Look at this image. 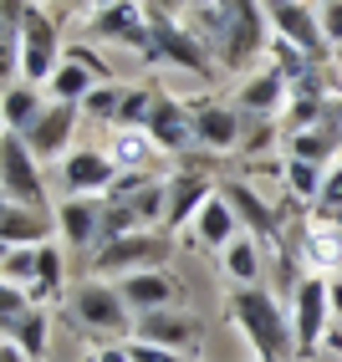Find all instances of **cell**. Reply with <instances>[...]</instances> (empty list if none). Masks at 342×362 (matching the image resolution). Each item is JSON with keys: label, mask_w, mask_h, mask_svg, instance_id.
Here are the masks:
<instances>
[{"label": "cell", "mask_w": 342, "mask_h": 362, "mask_svg": "<svg viewBox=\"0 0 342 362\" xmlns=\"http://www.w3.org/2000/svg\"><path fill=\"white\" fill-rule=\"evenodd\" d=\"M184 21L200 31L215 66L225 71H251L271 52V36H266L271 16H266L261 0H220V6H205V11H184Z\"/></svg>", "instance_id": "1"}, {"label": "cell", "mask_w": 342, "mask_h": 362, "mask_svg": "<svg viewBox=\"0 0 342 362\" xmlns=\"http://www.w3.org/2000/svg\"><path fill=\"white\" fill-rule=\"evenodd\" d=\"M225 311H230V322L240 327V337H246V347L256 352V362H291V357H297L291 311L266 291V286H230Z\"/></svg>", "instance_id": "2"}, {"label": "cell", "mask_w": 342, "mask_h": 362, "mask_svg": "<svg viewBox=\"0 0 342 362\" xmlns=\"http://www.w3.org/2000/svg\"><path fill=\"white\" fill-rule=\"evenodd\" d=\"M174 260V235L169 230H133L123 240H103L92 250L87 271L97 281H123V276H138V271H164Z\"/></svg>", "instance_id": "3"}, {"label": "cell", "mask_w": 342, "mask_h": 362, "mask_svg": "<svg viewBox=\"0 0 342 362\" xmlns=\"http://www.w3.org/2000/svg\"><path fill=\"white\" fill-rule=\"evenodd\" d=\"M149 62L159 66H184L194 77H215V57L200 41V31L184 21V11H149Z\"/></svg>", "instance_id": "4"}, {"label": "cell", "mask_w": 342, "mask_h": 362, "mask_svg": "<svg viewBox=\"0 0 342 362\" xmlns=\"http://www.w3.org/2000/svg\"><path fill=\"white\" fill-rule=\"evenodd\" d=\"M291 332H297V357H312L327 347V332H332V281L302 271L297 276V291H291Z\"/></svg>", "instance_id": "5"}, {"label": "cell", "mask_w": 342, "mask_h": 362, "mask_svg": "<svg viewBox=\"0 0 342 362\" xmlns=\"http://www.w3.org/2000/svg\"><path fill=\"white\" fill-rule=\"evenodd\" d=\"M72 322L97 332V337H118V332H133V306L123 301L118 291V281H82L77 291H72Z\"/></svg>", "instance_id": "6"}, {"label": "cell", "mask_w": 342, "mask_h": 362, "mask_svg": "<svg viewBox=\"0 0 342 362\" xmlns=\"http://www.w3.org/2000/svg\"><path fill=\"white\" fill-rule=\"evenodd\" d=\"M0 194L11 204H36V209H52L46 204V179H41V158L31 153V143L21 133H0Z\"/></svg>", "instance_id": "7"}, {"label": "cell", "mask_w": 342, "mask_h": 362, "mask_svg": "<svg viewBox=\"0 0 342 362\" xmlns=\"http://www.w3.org/2000/svg\"><path fill=\"white\" fill-rule=\"evenodd\" d=\"M62 57H67L62 52V21L52 11L31 6L26 26H21V82L46 87V82H52V71L62 66Z\"/></svg>", "instance_id": "8"}, {"label": "cell", "mask_w": 342, "mask_h": 362, "mask_svg": "<svg viewBox=\"0 0 342 362\" xmlns=\"http://www.w3.org/2000/svg\"><path fill=\"white\" fill-rule=\"evenodd\" d=\"M261 6H266V16H271L276 41H286V46H297V52H307L312 62H327L332 41H327V31H322V16H317L307 0H261Z\"/></svg>", "instance_id": "9"}, {"label": "cell", "mask_w": 342, "mask_h": 362, "mask_svg": "<svg viewBox=\"0 0 342 362\" xmlns=\"http://www.w3.org/2000/svg\"><path fill=\"white\" fill-rule=\"evenodd\" d=\"M57 174H62V189L67 194H87V199H103L113 194V184H118V158L108 148H72L62 163H57Z\"/></svg>", "instance_id": "10"}, {"label": "cell", "mask_w": 342, "mask_h": 362, "mask_svg": "<svg viewBox=\"0 0 342 362\" xmlns=\"http://www.w3.org/2000/svg\"><path fill=\"white\" fill-rule=\"evenodd\" d=\"M164 189H169V209H164V230L169 235H179L184 225H194V220H200V209L215 199V179L205 174V168H179V174L174 179H164Z\"/></svg>", "instance_id": "11"}, {"label": "cell", "mask_w": 342, "mask_h": 362, "mask_svg": "<svg viewBox=\"0 0 342 362\" xmlns=\"http://www.w3.org/2000/svg\"><path fill=\"white\" fill-rule=\"evenodd\" d=\"M87 36L149 52V11H143V0H113V6L87 16Z\"/></svg>", "instance_id": "12"}, {"label": "cell", "mask_w": 342, "mask_h": 362, "mask_svg": "<svg viewBox=\"0 0 342 362\" xmlns=\"http://www.w3.org/2000/svg\"><path fill=\"white\" fill-rule=\"evenodd\" d=\"M194 107V143L205 153H240V133H246V112L235 103H189Z\"/></svg>", "instance_id": "13"}, {"label": "cell", "mask_w": 342, "mask_h": 362, "mask_svg": "<svg viewBox=\"0 0 342 362\" xmlns=\"http://www.w3.org/2000/svg\"><path fill=\"white\" fill-rule=\"evenodd\" d=\"M220 194L230 199V209H235V220H240V230H246L251 240H266V245H276V250H286V235H281V214L266 204L251 184H240V179H225L220 184Z\"/></svg>", "instance_id": "14"}, {"label": "cell", "mask_w": 342, "mask_h": 362, "mask_svg": "<svg viewBox=\"0 0 342 362\" xmlns=\"http://www.w3.org/2000/svg\"><path fill=\"white\" fill-rule=\"evenodd\" d=\"M133 337L138 342H154V347H174V352H194L200 347V317H189V311H174V306H159V311H143L133 322Z\"/></svg>", "instance_id": "15"}, {"label": "cell", "mask_w": 342, "mask_h": 362, "mask_svg": "<svg viewBox=\"0 0 342 362\" xmlns=\"http://www.w3.org/2000/svg\"><path fill=\"white\" fill-rule=\"evenodd\" d=\"M143 133H149L164 153H189V148H194V107L179 103L174 92L159 87L154 112H149V123H143Z\"/></svg>", "instance_id": "16"}, {"label": "cell", "mask_w": 342, "mask_h": 362, "mask_svg": "<svg viewBox=\"0 0 342 362\" xmlns=\"http://www.w3.org/2000/svg\"><path fill=\"white\" fill-rule=\"evenodd\" d=\"M77 123H82V107L77 103H46V112L36 117V128L31 133H21L31 143V153L36 158H67L72 153V138H77Z\"/></svg>", "instance_id": "17"}, {"label": "cell", "mask_w": 342, "mask_h": 362, "mask_svg": "<svg viewBox=\"0 0 342 362\" xmlns=\"http://www.w3.org/2000/svg\"><path fill=\"white\" fill-rule=\"evenodd\" d=\"M113 77V71L103 66V62H97L92 52H67L62 57V66L52 71V82H46V98H52V103H87V92L97 87V82H108Z\"/></svg>", "instance_id": "18"}, {"label": "cell", "mask_w": 342, "mask_h": 362, "mask_svg": "<svg viewBox=\"0 0 342 362\" xmlns=\"http://www.w3.org/2000/svg\"><path fill=\"white\" fill-rule=\"evenodd\" d=\"M57 235L67 250H97L103 240V199H87V194H72L57 204Z\"/></svg>", "instance_id": "19"}, {"label": "cell", "mask_w": 342, "mask_h": 362, "mask_svg": "<svg viewBox=\"0 0 342 362\" xmlns=\"http://www.w3.org/2000/svg\"><path fill=\"white\" fill-rule=\"evenodd\" d=\"M286 98H291V77H286L281 66L266 62L261 71H251V77L240 82L235 107H240V112H261V117H281V112H286Z\"/></svg>", "instance_id": "20"}, {"label": "cell", "mask_w": 342, "mask_h": 362, "mask_svg": "<svg viewBox=\"0 0 342 362\" xmlns=\"http://www.w3.org/2000/svg\"><path fill=\"white\" fill-rule=\"evenodd\" d=\"M57 235V209L36 204H0V245H46Z\"/></svg>", "instance_id": "21"}, {"label": "cell", "mask_w": 342, "mask_h": 362, "mask_svg": "<svg viewBox=\"0 0 342 362\" xmlns=\"http://www.w3.org/2000/svg\"><path fill=\"white\" fill-rule=\"evenodd\" d=\"M302 260H307V271H317V276H327V271L337 276L342 271V225H337V214L302 225Z\"/></svg>", "instance_id": "22"}, {"label": "cell", "mask_w": 342, "mask_h": 362, "mask_svg": "<svg viewBox=\"0 0 342 362\" xmlns=\"http://www.w3.org/2000/svg\"><path fill=\"white\" fill-rule=\"evenodd\" d=\"M118 291H123V301L133 306V317H143V311L174 306V301H179V281L169 276V271H138V276H123V281H118Z\"/></svg>", "instance_id": "23"}, {"label": "cell", "mask_w": 342, "mask_h": 362, "mask_svg": "<svg viewBox=\"0 0 342 362\" xmlns=\"http://www.w3.org/2000/svg\"><path fill=\"white\" fill-rule=\"evenodd\" d=\"M46 87H36V82H11L6 87V98H0V112H6V128L11 133H31L36 128V117L46 112Z\"/></svg>", "instance_id": "24"}, {"label": "cell", "mask_w": 342, "mask_h": 362, "mask_svg": "<svg viewBox=\"0 0 342 362\" xmlns=\"http://www.w3.org/2000/svg\"><path fill=\"white\" fill-rule=\"evenodd\" d=\"M235 235H240V220H235L230 199L215 189V199L200 209V220H194V240H200V245H210V250H225Z\"/></svg>", "instance_id": "25"}, {"label": "cell", "mask_w": 342, "mask_h": 362, "mask_svg": "<svg viewBox=\"0 0 342 362\" xmlns=\"http://www.w3.org/2000/svg\"><path fill=\"white\" fill-rule=\"evenodd\" d=\"M220 271H225L230 286H256L261 281V240L235 235L225 250H220Z\"/></svg>", "instance_id": "26"}, {"label": "cell", "mask_w": 342, "mask_h": 362, "mask_svg": "<svg viewBox=\"0 0 342 362\" xmlns=\"http://www.w3.org/2000/svg\"><path fill=\"white\" fill-rule=\"evenodd\" d=\"M108 153L118 158V168H143V174H149V168L159 163V143L143 133V128H118L113 133V143H108Z\"/></svg>", "instance_id": "27"}, {"label": "cell", "mask_w": 342, "mask_h": 362, "mask_svg": "<svg viewBox=\"0 0 342 362\" xmlns=\"http://www.w3.org/2000/svg\"><path fill=\"white\" fill-rule=\"evenodd\" d=\"M0 332H6V342H16L31 362H41V357H46V347H52V317H46L41 306H31L16 327H0Z\"/></svg>", "instance_id": "28"}, {"label": "cell", "mask_w": 342, "mask_h": 362, "mask_svg": "<svg viewBox=\"0 0 342 362\" xmlns=\"http://www.w3.org/2000/svg\"><path fill=\"white\" fill-rule=\"evenodd\" d=\"M62 286H67V255H62L57 240H46V245H41V265H36L31 296H36V301H52V296H62Z\"/></svg>", "instance_id": "29"}, {"label": "cell", "mask_w": 342, "mask_h": 362, "mask_svg": "<svg viewBox=\"0 0 342 362\" xmlns=\"http://www.w3.org/2000/svg\"><path fill=\"white\" fill-rule=\"evenodd\" d=\"M327 168H332V163L286 158V163H281V174H286V189H291V199H317V194H322V179H327Z\"/></svg>", "instance_id": "30"}, {"label": "cell", "mask_w": 342, "mask_h": 362, "mask_svg": "<svg viewBox=\"0 0 342 362\" xmlns=\"http://www.w3.org/2000/svg\"><path fill=\"white\" fill-rule=\"evenodd\" d=\"M36 265H41V245H6L0 250V271H6L11 286H36Z\"/></svg>", "instance_id": "31"}, {"label": "cell", "mask_w": 342, "mask_h": 362, "mask_svg": "<svg viewBox=\"0 0 342 362\" xmlns=\"http://www.w3.org/2000/svg\"><path fill=\"white\" fill-rule=\"evenodd\" d=\"M123 92H128V87H118V82H97V87L87 92L82 112L92 117V123H113V128H118V112H123Z\"/></svg>", "instance_id": "32"}, {"label": "cell", "mask_w": 342, "mask_h": 362, "mask_svg": "<svg viewBox=\"0 0 342 362\" xmlns=\"http://www.w3.org/2000/svg\"><path fill=\"white\" fill-rule=\"evenodd\" d=\"M154 98H159V87H128L123 92V112H118V128H143L149 112H154Z\"/></svg>", "instance_id": "33"}, {"label": "cell", "mask_w": 342, "mask_h": 362, "mask_svg": "<svg viewBox=\"0 0 342 362\" xmlns=\"http://www.w3.org/2000/svg\"><path fill=\"white\" fill-rule=\"evenodd\" d=\"M276 143V117H261V112H246V133H240V153H261Z\"/></svg>", "instance_id": "34"}, {"label": "cell", "mask_w": 342, "mask_h": 362, "mask_svg": "<svg viewBox=\"0 0 342 362\" xmlns=\"http://www.w3.org/2000/svg\"><path fill=\"white\" fill-rule=\"evenodd\" d=\"M31 306H36V296L26 291V286H11V281L0 286V327H16Z\"/></svg>", "instance_id": "35"}, {"label": "cell", "mask_w": 342, "mask_h": 362, "mask_svg": "<svg viewBox=\"0 0 342 362\" xmlns=\"http://www.w3.org/2000/svg\"><path fill=\"white\" fill-rule=\"evenodd\" d=\"M317 204H322L327 214H342V163L327 168V179H322V194H317Z\"/></svg>", "instance_id": "36"}, {"label": "cell", "mask_w": 342, "mask_h": 362, "mask_svg": "<svg viewBox=\"0 0 342 362\" xmlns=\"http://www.w3.org/2000/svg\"><path fill=\"white\" fill-rule=\"evenodd\" d=\"M128 357L133 362H184V352H174V347H154V342H128Z\"/></svg>", "instance_id": "37"}, {"label": "cell", "mask_w": 342, "mask_h": 362, "mask_svg": "<svg viewBox=\"0 0 342 362\" xmlns=\"http://www.w3.org/2000/svg\"><path fill=\"white\" fill-rule=\"evenodd\" d=\"M317 16H322L327 41H332V46H342V0H322V6H317Z\"/></svg>", "instance_id": "38"}, {"label": "cell", "mask_w": 342, "mask_h": 362, "mask_svg": "<svg viewBox=\"0 0 342 362\" xmlns=\"http://www.w3.org/2000/svg\"><path fill=\"white\" fill-rule=\"evenodd\" d=\"M87 362H133V357H128V347H97V352H87Z\"/></svg>", "instance_id": "39"}, {"label": "cell", "mask_w": 342, "mask_h": 362, "mask_svg": "<svg viewBox=\"0 0 342 362\" xmlns=\"http://www.w3.org/2000/svg\"><path fill=\"white\" fill-rule=\"evenodd\" d=\"M103 6H113V0H62V11H103Z\"/></svg>", "instance_id": "40"}, {"label": "cell", "mask_w": 342, "mask_h": 362, "mask_svg": "<svg viewBox=\"0 0 342 362\" xmlns=\"http://www.w3.org/2000/svg\"><path fill=\"white\" fill-rule=\"evenodd\" d=\"M327 281H332V322H342V271L327 276Z\"/></svg>", "instance_id": "41"}, {"label": "cell", "mask_w": 342, "mask_h": 362, "mask_svg": "<svg viewBox=\"0 0 342 362\" xmlns=\"http://www.w3.org/2000/svg\"><path fill=\"white\" fill-rule=\"evenodd\" d=\"M0 362H31V357H26V352H21L16 342H6V347H0Z\"/></svg>", "instance_id": "42"}, {"label": "cell", "mask_w": 342, "mask_h": 362, "mask_svg": "<svg viewBox=\"0 0 342 362\" xmlns=\"http://www.w3.org/2000/svg\"><path fill=\"white\" fill-rule=\"evenodd\" d=\"M57 6H62V0H57Z\"/></svg>", "instance_id": "43"}]
</instances>
